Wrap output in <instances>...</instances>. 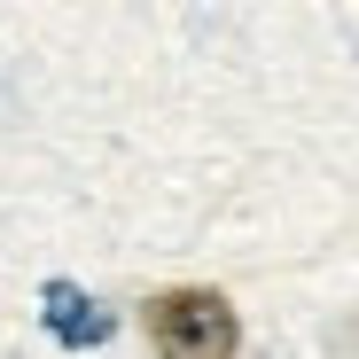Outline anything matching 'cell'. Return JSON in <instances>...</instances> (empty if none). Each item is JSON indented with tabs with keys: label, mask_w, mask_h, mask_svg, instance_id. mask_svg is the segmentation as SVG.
Masks as SVG:
<instances>
[{
	"label": "cell",
	"mask_w": 359,
	"mask_h": 359,
	"mask_svg": "<svg viewBox=\"0 0 359 359\" xmlns=\"http://www.w3.org/2000/svg\"><path fill=\"white\" fill-rule=\"evenodd\" d=\"M141 320L164 359H234L243 351V320L219 289H164L141 305Z\"/></svg>",
	"instance_id": "cell-1"
},
{
	"label": "cell",
	"mask_w": 359,
	"mask_h": 359,
	"mask_svg": "<svg viewBox=\"0 0 359 359\" xmlns=\"http://www.w3.org/2000/svg\"><path fill=\"white\" fill-rule=\"evenodd\" d=\"M39 313H47L55 344H71V351H86V344H102V336H109V313L94 305L79 281H47V289H39Z\"/></svg>",
	"instance_id": "cell-2"
}]
</instances>
